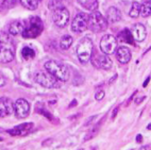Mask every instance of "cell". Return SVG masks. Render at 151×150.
Returning <instances> with one entry per match:
<instances>
[{
  "instance_id": "cell-3",
  "label": "cell",
  "mask_w": 151,
  "mask_h": 150,
  "mask_svg": "<svg viewBox=\"0 0 151 150\" xmlns=\"http://www.w3.org/2000/svg\"><path fill=\"white\" fill-rule=\"evenodd\" d=\"M76 51H77V56H78L80 63L86 64L92 58L93 51H94V44H93L92 40L88 38H82L78 43Z\"/></svg>"
},
{
  "instance_id": "cell-18",
  "label": "cell",
  "mask_w": 151,
  "mask_h": 150,
  "mask_svg": "<svg viewBox=\"0 0 151 150\" xmlns=\"http://www.w3.org/2000/svg\"><path fill=\"white\" fill-rule=\"evenodd\" d=\"M83 8L89 11H96L98 9V0H77Z\"/></svg>"
},
{
  "instance_id": "cell-7",
  "label": "cell",
  "mask_w": 151,
  "mask_h": 150,
  "mask_svg": "<svg viewBox=\"0 0 151 150\" xmlns=\"http://www.w3.org/2000/svg\"><path fill=\"white\" fill-rule=\"evenodd\" d=\"M34 81L40 85L44 86V87L51 89V87L55 86V84H57V82L59 80L55 77H53L51 74H49L48 71H38L35 74Z\"/></svg>"
},
{
  "instance_id": "cell-30",
  "label": "cell",
  "mask_w": 151,
  "mask_h": 150,
  "mask_svg": "<svg viewBox=\"0 0 151 150\" xmlns=\"http://www.w3.org/2000/svg\"><path fill=\"white\" fill-rule=\"evenodd\" d=\"M96 117H97V116L95 115V116H92V117L87 118V120L85 121V123H84V126L86 127V126H88V125H91V121H92V120H94V119H95V118H96Z\"/></svg>"
},
{
  "instance_id": "cell-8",
  "label": "cell",
  "mask_w": 151,
  "mask_h": 150,
  "mask_svg": "<svg viewBox=\"0 0 151 150\" xmlns=\"http://www.w3.org/2000/svg\"><path fill=\"white\" fill-rule=\"evenodd\" d=\"M100 49L103 53L108 56L115 53L117 49V40L111 34L104 35L100 40Z\"/></svg>"
},
{
  "instance_id": "cell-37",
  "label": "cell",
  "mask_w": 151,
  "mask_h": 150,
  "mask_svg": "<svg viewBox=\"0 0 151 150\" xmlns=\"http://www.w3.org/2000/svg\"><path fill=\"white\" fill-rule=\"evenodd\" d=\"M147 129H148V130H151V123H149L148 127H147Z\"/></svg>"
},
{
  "instance_id": "cell-34",
  "label": "cell",
  "mask_w": 151,
  "mask_h": 150,
  "mask_svg": "<svg viewBox=\"0 0 151 150\" xmlns=\"http://www.w3.org/2000/svg\"><path fill=\"white\" fill-rule=\"evenodd\" d=\"M149 81H150V77H148V78H147V80H146L145 82H144V84H143V86H144V87H146V86L148 85Z\"/></svg>"
},
{
  "instance_id": "cell-19",
  "label": "cell",
  "mask_w": 151,
  "mask_h": 150,
  "mask_svg": "<svg viewBox=\"0 0 151 150\" xmlns=\"http://www.w3.org/2000/svg\"><path fill=\"white\" fill-rule=\"evenodd\" d=\"M118 38L122 40V42H124V43H128V44H133V42H134L132 33H131V31L128 29L122 30V32L118 34Z\"/></svg>"
},
{
  "instance_id": "cell-23",
  "label": "cell",
  "mask_w": 151,
  "mask_h": 150,
  "mask_svg": "<svg viewBox=\"0 0 151 150\" xmlns=\"http://www.w3.org/2000/svg\"><path fill=\"white\" fill-rule=\"evenodd\" d=\"M22 56L24 60L33 59V58L35 56V51L33 50L31 47H29V46H26V47H24L22 50Z\"/></svg>"
},
{
  "instance_id": "cell-12",
  "label": "cell",
  "mask_w": 151,
  "mask_h": 150,
  "mask_svg": "<svg viewBox=\"0 0 151 150\" xmlns=\"http://www.w3.org/2000/svg\"><path fill=\"white\" fill-rule=\"evenodd\" d=\"M14 112L13 102L8 97H1L0 98V117H6L11 115Z\"/></svg>"
},
{
  "instance_id": "cell-22",
  "label": "cell",
  "mask_w": 151,
  "mask_h": 150,
  "mask_svg": "<svg viewBox=\"0 0 151 150\" xmlns=\"http://www.w3.org/2000/svg\"><path fill=\"white\" fill-rule=\"evenodd\" d=\"M140 15L143 17L151 16V0L140 4Z\"/></svg>"
},
{
  "instance_id": "cell-35",
  "label": "cell",
  "mask_w": 151,
  "mask_h": 150,
  "mask_svg": "<svg viewBox=\"0 0 151 150\" xmlns=\"http://www.w3.org/2000/svg\"><path fill=\"white\" fill-rule=\"evenodd\" d=\"M116 78H117V75H115V76H114V77H113V78H112V79H111V80H110V83H113L114 80H115V79H116Z\"/></svg>"
},
{
  "instance_id": "cell-32",
  "label": "cell",
  "mask_w": 151,
  "mask_h": 150,
  "mask_svg": "<svg viewBox=\"0 0 151 150\" xmlns=\"http://www.w3.org/2000/svg\"><path fill=\"white\" fill-rule=\"evenodd\" d=\"M136 142H137V143H142V142H143V136H142L140 134H138L137 136H136Z\"/></svg>"
},
{
  "instance_id": "cell-27",
  "label": "cell",
  "mask_w": 151,
  "mask_h": 150,
  "mask_svg": "<svg viewBox=\"0 0 151 150\" xmlns=\"http://www.w3.org/2000/svg\"><path fill=\"white\" fill-rule=\"evenodd\" d=\"M104 96H105L104 91H98L97 93L95 94V98H96V100H98V101L102 100L103 98H104Z\"/></svg>"
},
{
  "instance_id": "cell-36",
  "label": "cell",
  "mask_w": 151,
  "mask_h": 150,
  "mask_svg": "<svg viewBox=\"0 0 151 150\" xmlns=\"http://www.w3.org/2000/svg\"><path fill=\"white\" fill-rule=\"evenodd\" d=\"M76 103H77V101H76V100H73V101L69 105V107H73V105H75Z\"/></svg>"
},
{
  "instance_id": "cell-21",
  "label": "cell",
  "mask_w": 151,
  "mask_h": 150,
  "mask_svg": "<svg viewBox=\"0 0 151 150\" xmlns=\"http://www.w3.org/2000/svg\"><path fill=\"white\" fill-rule=\"evenodd\" d=\"M24 8L28 9L30 11H34L38 6V0H19Z\"/></svg>"
},
{
  "instance_id": "cell-6",
  "label": "cell",
  "mask_w": 151,
  "mask_h": 150,
  "mask_svg": "<svg viewBox=\"0 0 151 150\" xmlns=\"http://www.w3.org/2000/svg\"><path fill=\"white\" fill-rule=\"evenodd\" d=\"M52 18H53V22L55 24V26H58L59 28H64L69 22L70 13L64 6H59L54 10Z\"/></svg>"
},
{
  "instance_id": "cell-9",
  "label": "cell",
  "mask_w": 151,
  "mask_h": 150,
  "mask_svg": "<svg viewBox=\"0 0 151 150\" xmlns=\"http://www.w3.org/2000/svg\"><path fill=\"white\" fill-rule=\"evenodd\" d=\"M88 26V15L86 13H78L71 22V30L75 33H82Z\"/></svg>"
},
{
  "instance_id": "cell-38",
  "label": "cell",
  "mask_w": 151,
  "mask_h": 150,
  "mask_svg": "<svg viewBox=\"0 0 151 150\" xmlns=\"http://www.w3.org/2000/svg\"><path fill=\"white\" fill-rule=\"evenodd\" d=\"M1 131H2V130H1V129H0V132H1Z\"/></svg>"
},
{
  "instance_id": "cell-5",
  "label": "cell",
  "mask_w": 151,
  "mask_h": 150,
  "mask_svg": "<svg viewBox=\"0 0 151 150\" xmlns=\"http://www.w3.org/2000/svg\"><path fill=\"white\" fill-rule=\"evenodd\" d=\"M43 30H44V26H43V22H42L41 18L33 16L30 18L29 28L24 29L22 34L24 38H35L41 34Z\"/></svg>"
},
{
  "instance_id": "cell-33",
  "label": "cell",
  "mask_w": 151,
  "mask_h": 150,
  "mask_svg": "<svg viewBox=\"0 0 151 150\" xmlns=\"http://www.w3.org/2000/svg\"><path fill=\"white\" fill-rule=\"evenodd\" d=\"M6 0H0V8L3 9L4 8V3H6Z\"/></svg>"
},
{
  "instance_id": "cell-2",
  "label": "cell",
  "mask_w": 151,
  "mask_h": 150,
  "mask_svg": "<svg viewBox=\"0 0 151 150\" xmlns=\"http://www.w3.org/2000/svg\"><path fill=\"white\" fill-rule=\"evenodd\" d=\"M15 48L12 40L6 34L0 33V61L3 63H9L14 60Z\"/></svg>"
},
{
  "instance_id": "cell-28",
  "label": "cell",
  "mask_w": 151,
  "mask_h": 150,
  "mask_svg": "<svg viewBox=\"0 0 151 150\" xmlns=\"http://www.w3.org/2000/svg\"><path fill=\"white\" fill-rule=\"evenodd\" d=\"M118 111H119V107H116L115 109H114V111L112 112V115H111L112 119H114V118L116 117V115H117V113H118Z\"/></svg>"
},
{
  "instance_id": "cell-13",
  "label": "cell",
  "mask_w": 151,
  "mask_h": 150,
  "mask_svg": "<svg viewBox=\"0 0 151 150\" xmlns=\"http://www.w3.org/2000/svg\"><path fill=\"white\" fill-rule=\"evenodd\" d=\"M131 33H132L133 40L135 42H143L147 36V31H146V27L142 24H136L133 26V28L131 29Z\"/></svg>"
},
{
  "instance_id": "cell-11",
  "label": "cell",
  "mask_w": 151,
  "mask_h": 150,
  "mask_svg": "<svg viewBox=\"0 0 151 150\" xmlns=\"http://www.w3.org/2000/svg\"><path fill=\"white\" fill-rule=\"evenodd\" d=\"M92 63L95 67L100 68V69H104V70L111 69L112 66H113V62H112L111 58L105 53L97 54V56L92 60Z\"/></svg>"
},
{
  "instance_id": "cell-29",
  "label": "cell",
  "mask_w": 151,
  "mask_h": 150,
  "mask_svg": "<svg viewBox=\"0 0 151 150\" xmlns=\"http://www.w3.org/2000/svg\"><path fill=\"white\" fill-rule=\"evenodd\" d=\"M6 84V79H4V77H3V75L0 72V87L1 86H3Z\"/></svg>"
},
{
  "instance_id": "cell-10",
  "label": "cell",
  "mask_w": 151,
  "mask_h": 150,
  "mask_svg": "<svg viewBox=\"0 0 151 150\" xmlns=\"http://www.w3.org/2000/svg\"><path fill=\"white\" fill-rule=\"evenodd\" d=\"M14 112L18 118H26L30 114V103L26 99L19 98L14 103Z\"/></svg>"
},
{
  "instance_id": "cell-1",
  "label": "cell",
  "mask_w": 151,
  "mask_h": 150,
  "mask_svg": "<svg viewBox=\"0 0 151 150\" xmlns=\"http://www.w3.org/2000/svg\"><path fill=\"white\" fill-rule=\"evenodd\" d=\"M44 67L46 71L51 74L53 77L58 79L59 81L66 82L69 79V70L64 64L57 61H48L44 64Z\"/></svg>"
},
{
  "instance_id": "cell-16",
  "label": "cell",
  "mask_w": 151,
  "mask_h": 150,
  "mask_svg": "<svg viewBox=\"0 0 151 150\" xmlns=\"http://www.w3.org/2000/svg\"><path fill=\"white\" fill-rule=\"evenodd\" d=\"M106 22H112V24H115V22H119L122 19V13L119 11L118 9L115 8V6H111L106 11Z\"/></svg>"
},
{
  "instance_id": "cell-26",
  "label": "cell",
  "mask_w": 151,
  "mask_h": 150,
  "mask_svg": "<svg viewBox=\"0 0 151 150\" xmlns=\"http://www.w3.org/2000/svg\"><path fill=\"white\" fill-rule=\"evenodd\" d=\"M17 3V0H6V3H4V8L3 9H9V8H13L15 4Z\"/></svg>"
},
{
  "instance_id": "cell-25",
  "label": "cell",
  "mask_w": 151,
  "mask_h": 150,
  "mask_svg": "<svg viewBox=\"0 0 151 150\" xmlns=\"http://www.w3.org/2000/svg\"><path fill=\"white\" fill-rule=\"evenodd\" d=\"M103 121V119L101 121H99V123L96 125V126L94 127L93 129H91L88 131V133L85 135V137H84V141H88V139H91V138H93V137L97 134V132H98V130H99V128H100V126H101V123Z\"/></svg>"
},
{
  "instance_id": "cell-31",
  "label": "cell",
  "mask_w": 151,
  "mask_h": 150,
  "mask_svg": "<svg viewBox=\"0 0 151 150\" xmlns=\"http://www.w3.org/2000/svg\"><path fill=\"white\" fill-rule=\"evenodd\" d=\"M146 98H147V97L143 96V97H140V98H138V99H135V103H136V105H139V103H142Z\"/></svg>"
},
{
  "instance_id": "cell-14",
  "label": "cell",
  "mask_w": 151,
  "mask_h": 150,
  "mask_svg": "<svg viewBox=\"0 0 151 150\" xmlns=\"http://www.w3.org/2000/svg\"><path fill=\"white\" fill-rule=\"evenodd\" d=\"M115 52H116L117 60H118V62H120V64H127L131 61L132 54L127 47H118Z\"/></svg>"
},
{
  "instance_id": "cell-20",
  "label": "cell",
  "mask_w": 151,
  "mask_h": 150,
  "mask_svg": "<svg viewBox=\"0 0 151 150\" xmlns=\"http://www.w3.org/2000/svg\"><path fill=\"white\" fill-rule=\"evenodd\" d=\"M73 38L70 35H64L60 40V48L62 50H67V49L70 48V46L73 45Z\"/></svg>"
},
{
  "instance_id": "cell-15",
  "label": "cell",
  "mask_w": 151,
  "mask_h": 150,
  "mask_svg": "<svg viewBox=\"0 0 151 150\" xmlns=\"http://www.w3.org/2000/svg\"><path fill=\"white\" fill-rule=\"evenodd\" d=\"M32 127H33L32 123H22V125H19V126L14 127L11 130H8V133L10 134V135H14V136H16V135H24V134H27L28 132L32 129Z\"/></svg>"
},
{
  "instance_id": "cell-24",
  "label": "cell",
  "mask_w": 151,
  "mask_h": 150,
  "mask_svg": "<svg viewBox=\"0 0 151 150\" xmlns=\"http://www.w3.org/2000/svg\"><path fill=\"white\" fill-rule=\"evenodd\" d=\"M130 17L132 18H137L140 15V4L138 2H133L132 6H131V10L129 12Z\"/></svg>"
},
{
  "instance_id": "cell-4",
  "label": "cell",
  "mask_w": 151,
  "mask_h": 150,
  "mask_svg": "<svg viewBox=\"0 0 151 150\" xmlns=\"http://www.w3.org/2000/svg\"><path fill=\"white\" fill-rule=\"evenodd\" d=\"M108 24L105 17L99 11H93V13L88 16V26L87 27L92 30L93 32H102L108 28Z\"/></svg>"
},
{
  "instance_id": "cell-17",
  "label": "cell",
  "mask_w": 151,
  "mask_h": 150,
  "mask_svg": "<svg viewBox=\"0 0 151 150\" xmlns=\"http://www.w3.org/2000/svg\"><path fill=\"white\" fill-rule=\"evenodd\" d=\"M24 27L20 22H13L9 27V33L11 35H18L24 31Z\"/></svg>"
}]
</instances>
